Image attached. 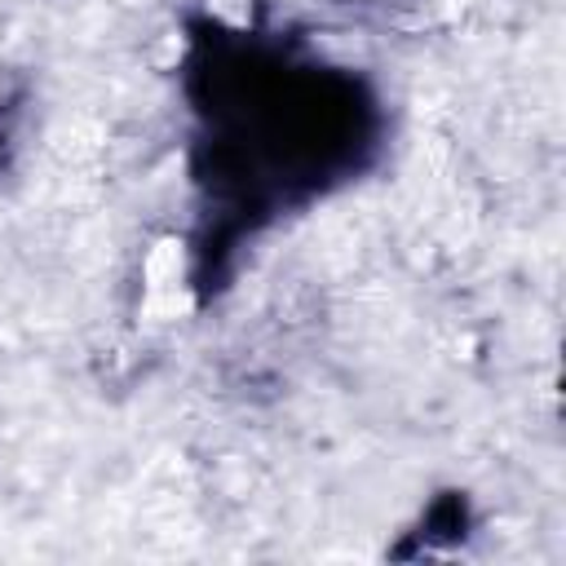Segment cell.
I'll return each mask as SVG.
<instances>
[{"label":"cell","instance_id":"obj_1","mask_svg":"<svg viewBox=\"0 0 566 566\" xmlns=\"http://www.w3.org/2000/svg\"><path fill=\"white\" fill-rule=\"evenodd\" d=\"M142 279H146V296L142 305L155 314V318H177L190 310V283H186V261H181V243H159L150 248L146 265H142Z\"/></svg>","mask_w":566,"mask_h":566}]
</instances>
